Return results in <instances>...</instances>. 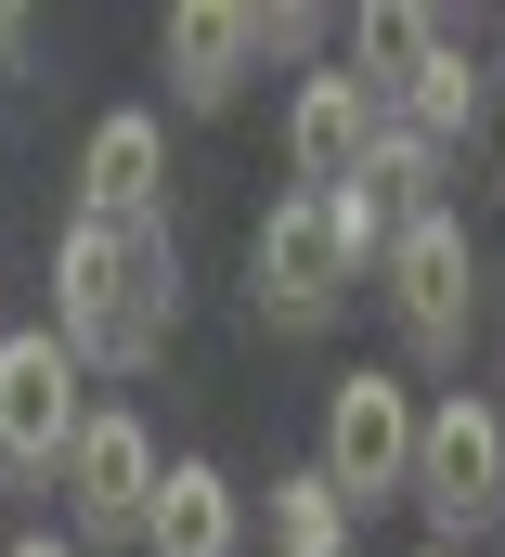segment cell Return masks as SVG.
I'll return each instance as SVG.
<instances>
[{"instance_id":"ba28073f","label":"cell","mask_w":505,"mask_h":557,"mask_svg":"<svg viewBox=\"0 0 505 557\" xmlns=\"http://www.w3.org/2000/svg\"><path fill=\"white\" fill-rule=\"evenodd\" d=\"M78 221H104V234L169 221V131H156L143 104L91 117V143H78Z\"/></svg>"},{"instance_id":"5b68a950","label":"cell","mask_w":505,"mask_h":557,"mask_svg":"<svg viewBox=\"0 0 505 557\" xmlns=\"http://www.w3.org/2000/svg\"><path fill=\"white\" fill-rule=\"evenodd\" d=\"M402 493L441 519V545L480 532V519H505V416L480 389H441V403L415 416V480H402Z\"/></svg>"},{"instance_id":"4fadbf2b","label":"cell","mask_w":505,"mask_h":557,"mask_svg":"<svg viewBox=\"0 0 505 557\" xmlns=\"http://www.w3.org/2000/svg\"><path fill=\"white\" fill-rule=\"evenodd\" d=\"M428 52H441V13H364V26H350V78L377 91V117L402 104V78H415Z\"/></svg>"},{"instance_id":"ac0fdd59","label":"cell","mask_w":505,"mask_h":557,"mask_svg":"<svg viewBox=\"0 0 505 557\" xmlns=\"http://www.w3.org/2000/svg\"><path fill=\"white\" fill-rule=\"evenodd\" d=\"M0 557H78V545H52V532H26V545H0Z\"/></svg>"},{"instance_id":"30bf717a","label":"cell","mask_w":505,"mask_h":557,"mask_svg":"<svg viewBox=\"0 0 505 557\" xmlns=\"http://www.w3.org/2000/svg\"><path fill=\"white\" fill-rule=\"evenodd\" d=\"M234 545H247V493H234V467L169 454V467H156V506H143V557H234Z\"/></svg>"},{"instance_id":"6da1fadb","label":"cell","mask_w":505,"mask_h":557,"mask_svg":"<svg viewBox=\"0 0 505 557\" xmlns=\"http://www.w3.org/2000/svg\"><path fill=\"white\" fill-rule=\"evenodd\" d=\"M182 324V247L169 221L104 234V221H65L52 234V337L78 350V376H143Z\"/></svg>"},{"instance_id":"3957f363","label":"cell","mask_w":505,"mask_h":557,"mask_svg":"<svg viewBox=\"0 0 505 557\" xmlns=\"http://www.w3.org/2000/svg\"><path fill=\"white\" fill-rule=\"evenodd\" d=\"M350 285H364V273H350V247H337L324 195H272V208H259V234H247V298H259V324L324 337Z\"/></svg>"},{"instance_id":"d6986e66","label":"cell","mask_w":505,"mask_h":557,"mask_svg":"<svg viewBox=\"0 0 505 557\" xmlns=\"http://www.w3.org/2000/svg\"><path fill=\"white\" fill-rule=\"evenodd\" d=\"M415 557H454V545H415Z\"/></svg>"},{"instance_id":"5bb4252c","label":"cell","mask_w":505,"mask_h":557,"mask_svg":"<svg viewBox=\"0 0 505 557\" xmlns=\"http://www.w3.org/2000/svg\"><path fill=\"white\" fill-rule=\"evenodd\" d=\"M259 519H272V545H285V557H350V506H337L311 467H298V480H272V493H259Z\"/></svg>"},{"instance_id":"7a4b0ae2","label":"cell","mask_w":505,"mask_h":557,"mask_svg":"<svg viewBox=\"0 0 505 557\" xmlns=\"http://www.w3.org/2000/svg\"><path fill=\"white\" fill-rule=\"evenodd\" d=\"M415 376H389V363H350L337 389H324V454H311V480L364 519V506H402V480H415Z\"/></svg>"},{"instance_id":"8992f818","label":"cell","mask_w":505,"mask_h":557,"mask_svg":"<svg viewBox=\"0 0 505 557\" xmlns=\"http://www.w3.org/2000/svg\"><path fill=\"white\" fill-rule=\"evenodd\" d=\"M389 311H402V337H415V363H467V324H480V273H467V221L454 208H415L402 234H389Z\"/></svg>"},{"instance_id":"9c48e42d","label":"cell","mask_w":505,"mask_h":557,"mask_svg":"<svg viewBox=\"0 0 505 557\" xmlns=\"http://www.w3.org/2000/svg\"><path fill=\"white\" fill-rule=\"evenodd\" d=\"M377 91L350 78V65H311L298 78V104H285V169H298V195H337V182H364V156H377Z\"/></svg>"},{"instance_id":"e0dca14e","label":"cell","mask_w":505,"mask_h":557,"mask_svg":"<svg viewBox=\"0 0 505 557\" xmlns=\"http://www.w3.org/2000/svg\"><path fill=\"white\" fill-rule=\"evenodd\" d=\"M26 39H39V26H26V13H13V0H0V78H13V65H26Z\"/></svg>"},{"instance_id":"8fae6325","label":"cell","mask_w":505,"mask_h":557,"mask_svg":"<svg viewBox=\"0 0 505 557\" xmlns=\"http://www.w3.org/2000/svg\"><path fill=\"white\" fill-rule=\"evenodd\" d=\"M156 52H169V91H182L195 117H221V104L247 91V65H259V26L234 0H182V13L156 26Z\"/></svg>"},{"instance_id":"2e32d148","label":"cell","mask_w":505,"mask_h":557,"mask_svg":"<svg viewBox=\"0 0 505 557\" xmlns=\"http://www.w3.org/2000/svg\"><path fill=\"white\" fill-rule=\"evenodd\" d=\"M324 221H337V247H350V273H377V260H389V234H402L377 182H337V195H324Z\"/></svg>"},{"instance_id":"7c38bea8","label":"cell","mask_w":505,"mask_h":557,"mask_svg":"<svg viewBox=\"0 0 505 557\" xmlns=\"http://www.w3.org/2000/svg\"><path fill=\"white\" fill-rule=\"evenodd\" d=\"M389 117H402V131H428L441 156H454V143L480 131V65H467V52L441 39V52H428V65L402 78V104H389Z\"/></svg>"},{"instance_id":"9a60e30c","label":"cell","mask_w":505,"mask_h":557,"mask_svg":"<svg viewBox=\"0 0 505 557\" xmlns=\"http://www.w3.org/2000/svg\"><path fill=\"white\" fill-rule=\"evenodd\" d=\"M441 169H454V156H441L428 131H402V117H389V131H377V156H364V182L389 195V221H415V208H441Z\"/></svg>"},{"instance_id":"52a82bcc","label":"cell","mask_w":505,"mask_h":557,"mask_svg":"<svg viewBox=\"0 0 505 557\" xmlns=\"http://www.w3.org/2000/svg\"><path fill=\"white\" fill-rule=\"evenodd\" d=\"M52 493H65L78 545H143V506H156V441H143V416L130 403H91V428L52 467Z\"/></svg>"},{"instance_id":"277c9868","label":"cell","mask_w":505,"mask_h":557,"mask_svg":"<svg viewBox=\"0 0 505 557\" xmlns=\"http://www.w3.org/2000/svg\"><path fill=\"white\" fill-rule=\"evenodd\" d=\"M91 428V376L52 324H0V467L13 480H52L65 441Z\"/></svg>"}]
</instances>
